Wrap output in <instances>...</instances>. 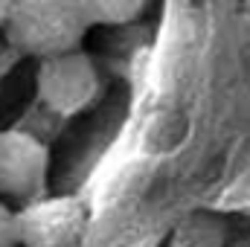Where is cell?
<instances>
[{
    "label": "cell",
    "mask_w": 250,
    "mask_h": 247,
    "mask_svg": "<svg viewBox=\"0 0 250 247\" xmlns=\"http://www.w3.org/2000/svg\"><path fill=\"white\" fill-rule=\"evenodd\" d=\"M15 212L6 206V201L0 198V247H15Z\"/></svg>",
    "instance_id": "obj_7"
},
{
    "label": "cell",
    "mask_w": 250,
    "mask_h": 247,
    "mask_svg": "<svg viewBox=\"0 0 250 247\" xmlns=\"http://www.w3.org/2000/svg\"><path fill=\"white\" fill-rule=\"evenodd\" d=\"M76 247H82V245H76Z\"/></svg>",
    "instance_id": "obj_10"
},
{
    "label": "cell",
    "mask_w": 250,
    "mask_h": 247,
    "mask_svg": "<svg viewBox=\"0 0 250 247\" xmlns=\"http://www.w3.org/2000/svg\"><path fill=\"white\" fill-rule=\"evenodd\" d=\"M242 12H245V15H250V0H242Z\"/></svg>",
    "instance_id": "obj_9"
},
{
    "label": "cell",
    "mask_w": 250,
    "mask_h": 247,
    "mask_svg": "<svg viewBox=\"0 0 250 247\" xmlns=\"http://www.w3.org/2000/svg\"><path fill=\"white\" fill-rule=\"evenodd\" d=\"M87 227V209L70 195H41L15 212V239L23 247H76Z\"/></svg>",
    "instance_id": "obj_3"
},
{
    "label": "cell",
    "mask_w": 250,
    "mask_h": 247,
    "mask_svg": "<svg viewBox=\"0 0 250 247\" xmlns=\"http://www.w3.org/2000/svg\"><path fill=\"white\" fill-rule=\"evenodd\" d=\"M230 239V224L218 212H189L175 227L169 247H224Z\"/></svg>",
    "instance_id": "obj_5"
},
{
    "label": "cell",
    "mask_w": 250,
    "mask_h": 247,
    "mask_svg": "<svg viewBox=\"0 0 250 247\" xmlns=\"http://www.w3.org/2000/svg\"><path fill=\"white\" fill-rule=\"evenodd\" d=\"M38 96L41 102L59 114V117H73L79 111H84L87 105H93V99L99 96V70L93 59L73 47L56 56H44L38 59Z\"/></svg>",
    "instance_id": "obj_2"
},
{
    "label": "cell",
    "mask_w": 250,
    "mask_h": 247,
    "mask_svg": "<svg viewBox=\"0 0 250 247\" xmlns=\"http://www.w3.org/2000/svg\"><path fill=\"white\" fill-rule=\"evenodd\" d=\"M50 151L26 131H0V198L29 204L47 192Z\"/></svg>",
    "instance_id": "obj_4"
},
{
    "label": "cell",
    "mask_w": 250,
    "mask_h": 247,
    "mask_svg": "<svg viewBox=\"0 0 250 247\" xmlns=\"http://www.w3.org/2000/svg\"><path fill=\"white\" fill-rule=\"evenodd\" d=\"M87 26L82 0H9L3 15L9 44L35 59L79 47Z\"/></svg>",
    "instance_id": "obj_1"
},
{
    "label": "cell",
    "mask_w": 250,
    "mask_h": 247,
    "mask_svg": "<svg viewBox=\"0 0 250 247\" xmlns=\"http://www.w3.org/2000/svg\"><path fill=\"white\" fill-rule=\"evenodd\" d=\"M148 0H82L87 23H108V26H125L137 21L146 12Z\"/></svg>",
    "instance_id": "obj_6"
},
{
    "label": "cell",
    "mask_w": 250,
    "mask_h": 247,
    "mask_svg": "<svg viewBox=\"0 0 250 247\" xmlns=\"http://www.w3.org/2000/svg\"><path fill=\"white\" fill-rule=\"evenodd\" d=\"M224 247H250V233L236 236V239H227V245H224Z\"/></svg>",
    "instance_id": "obj_8"
}]
</instances>
